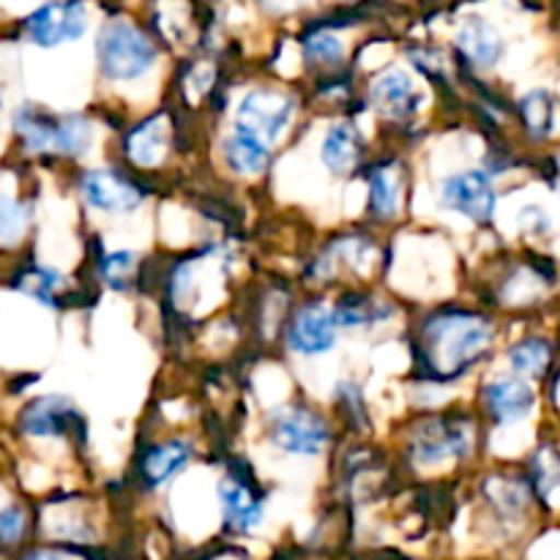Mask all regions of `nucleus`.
I'll return each instance as SVG.
<instances>
[{"label":"nucleus","mask_w":560,"mask_h":560,"mask_svg":"<svg viewBox=\"0 0 560 560\" xmlns=\"http://www.w3.org/2000/svg\"><path fill=\"white\" fill-rule=\"evenodd\" d=\"M224 159H228L230 167L241 175H257L268 164V142H262L260 137L249 135V131L235 129V135H230L222 145Z\"/></svg>","instance_id":"obj_16"},{"label":"nucleus","mask_w":560,"mask_h":560,"mask_svg":"<svg viewBox=\"0 0 560 560\" xmlns=\"http://www.w3.org/2000/svg\"><path fill=\"white\" fill-rule=\"evenodd\" d=\"M552 113H556V104L547 91H534L520 102V115H523L525 129L530 131V137L541 140L552 131Z\"/></svg>","instance_id":"obj_22"},{"label":"nucleus","mask_w":560,"mask_h":560,"mask_svg":"<svg viewBox=\"0 0 560 560\" xmlns=\"http://www.w3.org/2000/svg\"><path fill=\"white\" fill-rule=\"evenodd\" d=\"M74 427H82L80 413L71 408L69 399L63 397H42L27 405L20 416V430L25 435L36 438H58L69 435Z\"/></svg>","instance_id":"obj_11"},{"label":"nucleus","mask_w":560,"mask_h":560,"mask_svg":"<svg viewBox=\"0 0 560 560\" xmlns=\"http://www.w3.org/2000/svg\"><path fill=\"white\" fill-rule=\"evenodd\" d=\"M552 350L545 339H525V342L514 345L509 350V361H512L514 372L528 377H539L545 375L547 366H550Z\"/></svg>","instance_id":"obj_21"},{"label":"nucleus","mask_w":560,"mask_h":560,"mask_svg":"<svg viewBox=\"0 0 560 560\" xmlns=\"http://www.w3.org/2000/svg\"><path fill=\"white\" fill-rule=\"evenodd\" d=\"M370 206L383 219L399 211V175L388 164H383L370 175Z\"/></svg>","instance_id":"obj_20"},{"label":"nucleus","mask_w":560,"mask_h":560,"mask_svg":"<svg viewBox=\"0 0 560 560\" xmlns=\"http://www.w3.org/2000/svg\"><path fill=\"white\" fill-rule=\"evenodd\" d=\"M490 323L470 312H443L430 317L421 328L419 359L441 381L463 375L487 348Z\"/></svg>","instance_id":"obj_1"},{"label":"nucleus","mask_w":560,"mask_h":560,"mask_svg":"<svg viewBox=\"0 0 560 560\" xmlns=\"http://www.w3.org/2000/svg\"><path fill=\"white\" fill-rule=\"evenodd\" d=\"M271 438L288 454H320V448L331 441L323 419L304 408H290L273 416Z\"/></svg>","instance_id":"obj_8"},{"label":"nucleus","mask_w":560,"mask_h":560,"mask_svg":"<svg viewBox=\"0 0 560 560\" xmlns=\"http://www.w3.org/2000/svg\"><path fill=\"white\" fill-rule=\"evenodd\" d=\"M441 197L452 211L463 213L474 222H487L495 211V189H492L490 175L481 170L457 173L443 180Z\"/></svg>","instance_id":"obj_7"},{"label":"nucleus","mask_w":560,"mask_h":560,"mask_svg":"<svg viewBox=\"0 0 560 560\" xmlns=\"http://www.w3.org/2000/svg\"><path fill=\"white\" fill-rule=\"evenodd\" d=\"M22 219H25L22 208L16 206V202L0 197V238H5V235H14L16 230L22 228Z\"/></svg>","instance_id":"obj_29"},{"label":"nucleus","mask_w":560,"mask_h":560,"mask_svg":"<svg viewBox=\"0 0 560 560\" xmlns=\"http://www.w3.org/2000/svg\"><path fill=\"white\" fill-rule=\"evenodd\" d=\"M88 14L80 0H52L25 20V33L38 47H58L77 42L85 33Z\"/></svg>","instance_id":"obj_4"},{"label":"nucleus","mask_w":560,"mask_h":560,"mask_svg":"<svg viewBox=\"0 0 560 560\" xmlns=\"http://www.w3.org/2000/svg\"><path fill=\"white\" fill-rule=\"evenodd\" d=\"M485 402L492 419L503 421V424H512V421L525 419L534 410L536 394L520 377H498V381H492L485 388Z\"/></svg>","instance_id":"obj_12"},{"label":"nucleus","mask_w":560,"mask_h":560,"mask_svg":"<svg viewBox=\"0 0 560 560\" xmlns=\"http://www.w3.org/2000/svg\"><path fill=\"white\" fill-rule=\"evenodd\" d=\"M191 459V446L186 441H167L153 446L151 452H145L140 465V474L148 485H164L167 479H173L180 468Z\"/></svg>","instance_id":"obj_15"},{"label":"nucleus","mask_w":560,"mask_h":560,"mask_svg":"<svg viewBox=\"0 0 560 560\" xmlns=\"http://www.w3.org/2000/svg\"><path fill=\"white\" fill-rule=\"evenodd\" d=\"M381 315L383 312H377L375 306H372V301L361 299V295H348V299L339 301L337 310H334L337 326H348V328L364 326V323L377 320Z\"/></svg>","instance_id":"obj_25"},{"label":"nucleus","mask_w":560,"mask_h":560,"mask_svg":"<svg viewBox=\"0 0 560 560\" xmlns=\"http://www.w3.org/2000/svg\"><path fill=\"white\" fill-rule=\"evenodd\" d=\"M102 273L113 288H124L126 273L135 266V255L131 252H109V255H102Z\"/></svg>","instance_id":"obj_27"},{"label":"nucleus","mask_w":560,"mask_h":560,"mask_svg":"<svg viewBox=\"0 0 560 560\" xmlns=\"http://www.w3.org/2000/svg\"><path fill=\"white\" fill-rule=\"evenodd\" d=\"M337 317H334L331 310H326L323 304H310L290 323L288 342L295 353H326L337 342Z\"/></svg>","instance_id":"obj_10"},{"label":"nucleus","mask_w":560,"mask_h":560,"mask_svg":"<svg viewBox=\"0 0 560 560\" xmlns=\"http://www.w3.org/2000/svg\"><path fill=\"white\" fill-rule=\"evenodd\" d=\"M457 44L459 49H463L465 58L476 66H492L503 52L501 36H498L495 27L487 25L485 20H470L468 25L459 31Z\"/></svg>","instance_id":"obj_17"},{"label":"nucleus","mask_w":560,"mask_h":560,"mask_svg":"<svg viewBox=\"0 0 560 560\" xmlns=\"http://www.w3.org/2000/svg\"><path fill=\"white\" fill-rule=\"evenodd\" d=\"M372 102L392 118H408L419 109L421 96L416 93L413 80L405 71L394 69L372 85Z\"/></svg>","instance_id":"obj_13"},{"label":"nucleus","mask_w":560,"mask_h":560,"mask_svg":"<svg viewBox=\"0 0 560 560\" xmlns=\"http://www.w3.org/2000/svg\"><path fill=\"white\" fill-rule=\"evenodd\" d=\"M98 69L109 80H131L145 74L156 60L151 38L131 22H109L96 38Z\"/></svg>","instance_id":"obj_2"},{"label":"nucleus","mask_w":560,"mask_h":560,"mask_svg":"<svg viewBox=\"0 0 560 560\" xmlns=\"http://www.w3.org/2000/svg\"><path fill=\"white\" fill-rule=\"evenodd\" d=\"M82 195L98 211L124 213L140 206L145 189L115 170H93L82 178Z\"/></svg>","instance_id":"obj_9"},{"label":"nucleus","mask_w":560,"mask_h":560,"mask_svg":"<svg viewBox=\"0 0 560 560\" xmlns=\"http://www.w3.org/2000/svg\"><path fill=\"white\" fill-rule=\"evenodd\" d=\"M22 534H25V514L14 506L0 509V541L11 545V541H20Z\"/></svg>","instance_id":"obj_28"},{"label":"nucleus","mask_w":560,"mask_h":560,"mask_svg":"<svg viewBox=\"0 0 560 560\" xmlns=\"http://www.w3.org/2000/svg\"><path fill=\"white\" fill-rule=\"evenodd\" d=\"M16 288L22 293L33 295L36 301H44V304H55V293L63 288V277L58 271H49V268H31V271L20 273L16 279Z\"/></svg>","instance_id":"obj_23"},{"label":"nucleus","mask_w":560,"mask_h":560,"mask_svg":"<svg viewBox=\"0 0 560 560\" xmlns=\"http://www.w3.org/2000/svg\"><path fill=\"white\" fill-rule=\"evenodd\" d=\"M320 156L331 173H350V170L359 164V156H361L359 131H355L350 124L331 126L326 135V142H323Z\"/></svg>","instance_id":"obj_18"},{"label":"nucleus","mask_w":560,"mask_h":560,"mask_svg":"<svg viewBox=\"0 0 560 560\" xmlns=\"http://www.w3.org/2000/svg\"><path fill=\"white\" fill-rule=\"evenodd\" d=\"M530 476L539 495H550L552 490L560 487V452L552 446H545L536 452L534 465H530Z\"/></svg>","instance_id":"obj_24"},{"label":"nucleus","mask_w":560,"mask_h":560,"mask_svg":"<svg viewBox=\"0 0 560 560\" xmlns=\"http://www.w3.org/2000/svg\"><path fill=\"white\" fill-rule=\"evenodd\" d=\"M14 129L31 151H55L63 156H80L91 142V124L85 118H55L42 109L22 107L14 115Z\"/></svg>","instance_id":"obj_3"},{"label":"nucleus","mask_w":560,"mask_h":560,"mask_svg":"<svg viewBox=\"0 0 560 560\" xmlns=\"http://www.w3.org/2000/svg\"><path fill=\"white\" fill-rule=\"evenodd\" d=\"M304 47L310 58L323 60V63H337V60L342 58V44H339V38L331 36V33H310Z\"/></svg>","instance_id":"obj_26"},{"label":"nucleus","mask_w":560,"mask_h":560,"mask_svg":"<svg viewBox=\"0 0 560 560\" xmlns=\"http://www.w3.org/2000/svg\"><path fill=\"white\" fill-rule=\"evenodd\" d=\"M290 115H293V102L288 96L273 91H255L241 104L235 129L249 131V135L260 137L262 142H273L288 129Z\"/></svg>","instance_id":"obj_6"},{"label":"nucleus","mask_w":560,"mask_h":560,"mask_svg":"<svg viewBox=\"0 0 560 560\" xmlns=\"http://www.w3.org/2000/svg\"><path fill=\"white\" fill-rule=\"evenodd\" d=\"M164 151H167V137H164L162 118L145 120L126 137V153L131 156V162L145 164V167L162 162Z\"/></svg>","instance_id":"obj_19"},{"label":"nucleus","mask_w":560,"mask_h":560,"mask_svg":"<svg viewBox=\"0 0 560 560\" xmlns=\"http://www.w3.org/2000/svg\"><path fill=\"white\" fill-rule=\"evenodd\" d=\"M470 427L457 419H435L419 427L413 435V459L419 465H438L448 457H465L470 452Z\"/></svg>","instance_id":"obj_5"},{"label":"nucleus","mask_w":560,"mask_h":560,"mask_svg":"<svg viewBox=\"0 0 560 560\" xmlns=\"http://www.w3.org/2000/svg\"><path fill=\"white\" fill-rule=\"evenodd\" d=\"M219 501H222L224 520H228L230 530H252L260 525L262 506L244 481H222V487H219Z\"/></svg>","instance_id":"obj_14"}]
</instances>
